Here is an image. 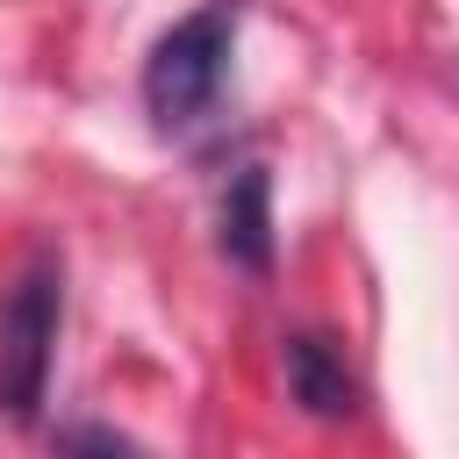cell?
Returning <instances> with one entry per match:
<instances>
[{"instance_id": "6da1fadb", "label": "cell", "mask_w": 459, "mask_h": 459, "mask_svg": "<svg viewBox=\"0 0 459 459\" xmlns=\"http://www.w3.org/2000/svg\"><path fill=\"white\" fill-rule=\"evenodd\" d=\"M237 22H244V0H201L194 14H179L151 57H143V108L158 129H194L215 100H222V79H230V50H237Z\"/></svg>"}, {"instance_id": "7a4b0ae2", "label": "cell", "mask_w": 459, "mask_h": 459, "mask_svg": "<svg viewBox=\"0 0 459 459\" xmlns=\"http://www.w3.org/2000/svg\"><path fill=\"white\" fill-rule=\"evenodd\" d=\"M57 323H65V258L36 251L0 294V409L14 423H29L43 409L50 359H57Z\"/></svg>"}, {"instance_id": "3957f363", "label": "cell", "mask_w": 459, "mask_h": 459, "mask_svg": "<svg viewBox=\"0 0 459 459\" xmlns=\"http://www.w3.org/2000/svg\"><path fill=\"white\" fill-rule=\"evenodd\" d=\"M287 394L316 416V423H344V416H359V380H351V366L330 351V337H287Z\"/></svg>"}, {"instance_id": "277c9868", "label": "cell", "mask_w": 459, "mask_h": 459, "mask_svg": "<svg viewBox=\"0 0 459 459\" xmlns=\"http://www.w3.org/2000/svg\"><path fill=\"white\" fill-rule=\"evenodd\" d=\"M222 258L244 265V273H265L273 265V194H265V172L244 165L222 194Z\"/></svg>"}, {"instance_id": "5b68a950", "label": "cell", "mask_w": 459, "mask_h": 459, "mask_svg": "<svg viewBox=\"0 0 459 459\" xmlns=\"http://www.w3.org/2000/svg\"><path fill=\"white\" fill-rule=\"evenodd\" d=\"M57 445H100V452H129V437H115V430H57Z\"/></svg>"}]
</instances>
